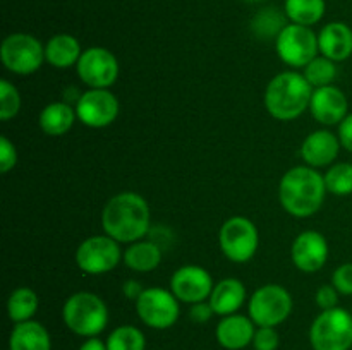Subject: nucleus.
<instances>
[{
    "label": "nucleus",
    "mask_w": 352,
    "mask_h": 350,
    "mask_svg": "<svg viewBox=\"0 0 352 350\" xmlns=\"http://www.w3.org/2000/svg\"><path fill=\"white\" fill-rule=\"evenodd\" d=\"M102 226L117 242H138L150 230V206L136 192H120L105 205Z\"/></svg>",
    "instance_id": "1"
},
{
    "label": "nucleus",
    "mask_w": 352,
    "mask_h": 350,
    "mask_svg": "<svg viewBox=\"0 0 352 350\" xmlns=\"http://www.w3.org/2000/svg\"><path fill=\"white\" fill-rule=\"evenodd\" d=\"M327 185L323 175L313 167H294L285 172L278 185V198L287 213L298 218L311 216L325 201Z\"/></svg>",
    "instance_id": "2"
},
{
    "label": "nucleus",
    "mask_w": 352,
    "mask_h": 350,
    "mask_svg": "<svg viewBox=\"0 0 352 350\" xmlns=\"http://www.w3.org/2000/svg\"><path fill=\"white\" fill-rule=\"evenodd\" d=\"M313 86L305 74L287 71L275 75L265 91V106L278 120H294L309 108Z\"/></svg>",
    "instance_id": "3"
},
{
    "label": "nucleus",
    "mask_w": 352,
    "mask_h": 350,
    "mask_svg": "<svg viewBox=\"0 0 352 350\" xmlns=\"http://www.w3.org/2000/svg\"><path fill=\"white\" fill-rule=\"evenodd\" d=\"M62 319L72 333L93 338L109 325V309L96 294L78 292L65 301Z\"/></svg>",
    "instance_id": "4"
},
{
    "label": "nucleus",
    "mask_w": 352,
    "mask_h": 350,
    "mask_svg": "<svg viewBox=\"0 0 352 350\" xmlns=\"http://www.w3.org/2000/svg\"><path fill=\"white\" fill-rule=\"evenodd\" d=\"M313 350H351L352 314L346 309H327L316 316L309 328Z\"/></svg>",
    "instance_id": "5"
},
{
    "label": "nucleus",
    "mask_w": 352,
    "mask_h": 350,
    "mask_svg": "<svg viewBox=\"0 0 352 350\" xmlns=\"http://www.w3.org/2000/svg\"><path fill=\"white\" fill-rule=\"evenodd\" d=\"M248 309L254 325L275 328L291 316L292 297L282 285L268 283L251 295Z\"/></svg>",
    "instance_id": "6"
},
{
    "label": "nucleus",
    "mask_w": 352,
    "mask_h": 350,
    "mask_svg": "<svg viewBox=\"0 0 352 350\" xmlns=\"http://www.w3.org/2000/svg\"><path fill=\"white\" fill-rule=\"evenodd\" d=\"M220 249L232 263H248L260 246L258 229L244 216H232L222 225L219 233Z\"/></svg>",
    "instance_id": "7"
},
{
    "label": "nucleus",
    "mask_w": 352,
    "mask_h": 350,
    "mask_svg": "<svg viewBox=\"0 0 352 350\" xmlns=\"http://www.w3.org/2000/svg\"><path fill=\"white\" fill-rule=\"evenodd\" d=\"M275 48L278 57L291 67H306L316 54L318 48V36L309 26L301 24H287L275 38Z\"/></svg>",
    "instance_id": "8"
},
{
    "label": "nucleus",
    "mask_w": 352,
    "mask_h": 350,
    "mask_svg": "<svg viewBox=\"0 0 352 350\" xmlns=\"http://www.w3.org/2000/svg\"><path fill=\"white\" fill-rule=\"evenodd\" d=\"M0 57L10 72L28 75L36 72L43 64L45 47L31 34L14 33L2 41Z\"/></svg>",
    "instance_id": "9"
},
{
    "label": "nucleus",
    "mask_w": 352,
    "mask_h": 350,
    "mask_svg": "<svg viewBox=\"0 0 352 350\" xmlns=\"http://www.w3.org/2000/svg\"><path fill=\"white\" fill-rule=\"evenodd\" d=\"M141 321L155 329H167L179 319V299L165 288H144L136 301Z\"/></svg>",
    "instance_id": "10"
},
{
    "label": "nucleus",
    "mask_w": 352,
    "mask_h": 350,
    "mask_svg": "<svg viewBox=\"0 0 352 350\" xmlns=\"http://www.w3.org/2000/svg\"><path fill=\"white\" fill-rule=\"evenodd\" d=\"M122 259L119 242L110 235H95L79 244L76 263L88 275H103L112 271Z\"/></svg>",
    "instance_id": "11"
},
{
    "label": "nucleus",
    "mask_w": 352,
    "mask_h": 350,
    "mask_svg": "<svg viewBox=\"0 0 352 350\" xmlns=\"http://www.w3.org/2000/svg\"><path fill=\"white\" fill-rule=\"evenodd\" d=\"M76 69L81 81L91 89H107L119 75V62L116 55L102 47H91L82 51Z\"/></svg>",
    "instance_id": "12"
},
{
    "label": "nucleus",
    "mask_w": 352,
    "mask_h": 350,
    "mask_svg": "<svg viewBox=\"0 0 352 350\" xmlns=\"http://www.w3.org/2000/svg\"><path fill=\"white\" fill-rule=\"evenodd\" d=\"M76 115L85 126L102 129L110 126L119 115V102L109 89H89L79 96Z\"/></svg>",
    "instance_id": "13"
},
{
    "label": "nucleus",
    "mask_w": 352,
    "mask_h": 350,
    "mask_svg": "<svg viewBox=\"0 0 352 350\" xmlns=\"http://www.w3.org/2000/svg\"><path fill=\"white\" fill-rule=\"evenodd\" d=\"M213 287L215 285L208 271L195 264L179 268L170 278L172 294L181 302H188V304L206 301L212 295Z\"/></svg>",
    "instance_id": "14"
},
{
    "label": "nucleus",
    "mask_w": 352,
    "mask_h": 350,
    "mask_svg": "<svg viewBox=\"0 0 352 350\" xmlns=\"http://www.w3.org/2000/svg\"><path fill=\"white\" fill-rule=\"evenodd\" d=\"M296 268L305 273H315L325 266L329 259V242L316 230H308L296 237L291 249Z\"/></svg>",
    "instance_id": "15"
},
{
    "label": "nucleus",
    "mask_w": 352,
    "mask_h": 350,
    "mask_svg": "<svg viewBox=\"0 0 352 350\" xmlns=\"http://www.w3.org/2000/svg\"><path fill=\"white\" fill-rule=\"evenodd\" d=\"M311 115L323 126H336L347 117V98L336 86H323L313 89L309 102Z\"/></svg>",
    "instance_id": "16"
},
{
    "label": "nucleus",
    "mask_w": 352,
    "mask_h": 350,
    "mask_svg": "<svg viewBox=\"0 0 352 350\" xmlns=\"http://www.w3.org/2000/svg\"><path fill=\"white\" fill-rule=\"evenodd\" d=\"M253 319L243 314L223 316L222 321L217 325L215 336L217 342L227 350H243L254 338Z\"/></svg>",
    "instance_id": "17"
},
{
    "label": "nucleus",
    "mask_w": 352,
    "mask_h": 350,
    "mask_svg": "<svg viewBox=\"0 0 352 350\" xmlns=\"http://www.w3.org/2000/svg\"><path fill=\"white\" fill-rule=\"evenodd\" d=\"M340 141L330 130H316L305 139L301 146V156L309 167H325L337 158Z\"/></svg>",
    "instance_id": "18"
},
{
    "label": "nucleus",
    "mask_w": 352,
    "mask_h": 350,
    "mask_svg": "<svg viewBox=\"0 0 352 350\" xmlns=\"http://www.w3.org/2000/svg\"><path fill=\"white\" fill-rule=\"evenodd\" d=\"M318 48L330 60H346L352 55V30L339 21L327 24L318 34Z\"/></svg>",
    "instance_id": "19"
},
{
    "label": "nucleus",
    "mask_w": 352,
    "mask_h": 350,
    "mask_svg": "<svg viewBox=\"0 0 352 350\" xmlns=\"http://www.w3.org/2000/svg\"><path fill=\"white\" fill-rule=\"evenodd\" d=\"M246 301V287L237 278H226L213 287L210 305L219 316L236 314Z\"/></svg>",
    "instance_id": "20"
},
{
    "label": "nucleus",
    "mask_w": 352,
    "mask_h": 350,
    "mask_svg": "<svg viewBox=\"0 0 352 350\" xmlns=\"http://www.w3.org/2000/svg\"><path fill=\"white\" fill-rule=\"evenodd\" d=\"M9 350H52L50 335L41 323H17L9 336Z\"/></svg>",
    "instance_id": "21"
},
{
    "label": "nucleus",
    "mask_w": 352,
    "mask_h": 350,
    "mask_svg": "<svg viewBox=\"0 0 352 350\" xmlns=\"http://www.w3.org/2000/svg\"><path fill=\"white\" fill-rule=\"evenodd\" d=\"M81 55V45L71 34H55L45 45V60L57 69H67L71 65H78Z\"/></svg>",
    "instance_id": "22"
},
{
    "label": "nucleus",
    "mask_w": 352,
    "mask_h": 350,
    "mask_svg": "<svg viewBox=\"0 0 352 350\" xmlns=\"http://www.w3.org/2000/svg\"><path fill=\"white\" fill-rule=\"evenodd\" d=\"M76 110L64 102L48 103L40 113V127L48 136H62L72 127L76 120Z\"/></svg>",
    "instance_id": "23"
},
{
    "label": "nucleus",
    "mask_w": 352,
    "mask_h": 350,
    "mask_svg": "<svg viewBox=\"0 0 352 350\" xmlns=\"http://www.w3.org/2000/svg\"><path fill=\"white\" fill-rule=\"evenodd\" d=\"M124 263L127 268L141 273H148L162 263V250L155 242L138 240L124 250Z\"/></svg>",
    "instance_id": "24"
},
{
    "label": "nucleus",
    "mask_w": 352,
    "mask_h": 350,
    "mask_svg": "<svg viewBox=\"0 0 352 350\" xmlns=\"http://www.w3.org/2000/svg\"><path fill=\"white\" fill-rule=\"evenodd\" d=\"M325 0H285V16L294 24L309 26L320 23L325 16Z\"/></svg>",
    "instance_id": "25"
},
{
    "label": "nucleus",
    "mask_w": 352,
    "mask_h": 350,
    "mask_svg": "<svg viewBox=\"0 0 352 350\" xmlns=\"http://www.w3.org/2000/svg\"><path fill=\"white\" fill-rule=\"evenodd\" d=\"M38 305H40V301H38L36 292L28 287L16 288L7 301V312H9L10 321H14L16 325L30 321L36 314Z\"/></svg>",
    "instance_id": "26"
},
{
    "label": "nucleus",
    "mask_w": 352,
    "mask_h": 350,
    "mask_svg": "<svg viewBox=\"0 0 352 350\" xmlns=\"http://www.w3.org/2000/svg\"><path fill=\"white\" fill-rule=\"evenodd\" d=\"M144 347H146V338L143 331L131 325L119 326L107 338L109 350H144Z\"/></svg>",
    "instance_id": "27"
},
{
    "label": "nucleus",
    "mask_w": 352,
    "mask_h": 350,
    "mask_svg": "<svg viewBox=\"0 0 352 350\" xmlns=\"http://www.w3.org/2000/svg\"><path fill=\"white\" fill-rule=\"evenodd\" d=\"M305 78L308 79V82L315 89L323 88V86H330L333 82V79L337 78L336 62L323 57V55L322 57H315L305 67Z\"/></svg>",
    "instance_id": "28"
},
{
    "label": "nucleus",
    "mask_w": 352,
    "mask_h": 350,
    "mask_svg": "<svg viewBox=\"0 0 352 350\" xmlns=\"http://www.w3.org/2000/svg\"><path fill=\"white\" fill-rule=\"evenodd\" d=\"M327 191L336 196L352 194V163H336L323 175Z\"/></svg>",
    "instance_id": "29"
},
{
    "label": "nucleus",
    "mask_w": 352,
    "mask_h": 350,
    "mask_svg": "<svg viewBox=\"0 0 352 350\" xmlns=\"http://www.w3.org/2000/svg\"><path fill=\"white\" fill-rule=\"evenodd\" d=\"M285 26L287 24L284 23V16L275 9L261 10L253 19V31L263 38H277Z\"/></svg>",
    "instance_id": "30"
},
{
    "label": "nucleus",
    "mask_w": 352,
    "mask_h": 350,
    "mask_svg": "<svg viewBox=\"0 0 352 350\" xmlns=\"http://www.w3.org/2000/svg\"><path fill=\"white\" fill-rule=\"evenodd\" d=\"M21 108V96L19 91L14 84L2 79L0 81V119L6 120L14 119Z\"/></svg>",
    "instance_id": "31"
},
{
    "label": "nucleus",
    "mask_w": 352,
    "mask_h": 350,
    "mask_svg": "<svg viewBox=\"0 0 352 350\" xmlns=\"http://www.w3.org/2000/svg\"><path fill=\"white\" fill-rule=\"evenodd\" d=\"M254 350H277L278 349V333L270 326H260L254 331L253 338Z\"/></svg>",
    "instance_id": "32"
},
{
    "label": "nucleus",
    "mask_w": 352,
    "mask_h": 350,
    "mask_svg": "<svg viewBox=\"0 0 352 350\" xmlns=\"http://www.w3.org/2000/svg\"><path fill=\"white\" fill-rule=\"evenodd\" d=\"M332 285L339 290V294L352 295V263L342 264L333 271Z\"/></svg>",
    "instance_id": "33"
},
{
    "label": "nucleus",
    "mask_w": 352,
    "mask_h": 350,
    "mask_svg": "<svg viewBox=\"0 0 352 350\" xmlns=\"http://www.w3.org/2000/svg\"><path fill=\"white\" fill-rule=\"evenodd\" d=\"M17 163V151L16 146L7 139L6 136L0 137V172L7 174L12 170Z\"/></svg>",
    "instance_id": "34"
},
{
    "label": "nucleus",
    "mask_w": 352,
    "mask_h": 350,
    "mask_svg": "<svg viewBox=\"0 0 352 350\" xmlns=\"http://www.w3.org/2000/svg\"><path fill=\"white\" fill-rule=\"evenodd\" d=\"M315 301L316 304H318V307L323 309V311L337 307V302H339V290H337L333 285H322V287L316 290Z\"/></svg>",
    "instance_id": "35"
},
{
    "label": "nucleus",
    "mask_w": 352,
    "mask_h": 350,
    "mask_svg": "<svg viewBox=\"0 0 352 350\" xmlns=\"http://www.w3.org/2000/svg\"><path fill=\"white\" fill-rule=\"evenodd\" d=\"M213 314H215V311L212 309L210 302L206 304L205 301L196 302V304H192V307L189 309V318H191L195 323H199V325L210 321Z\"/></svg>",
    "instance_id": "36"
},
{
    "label": "nucleus",
    "mask_w": 352,
    "mask_h": 350,
    "mask_svg": "<svg viewBox=\"0 0 352 350\" xmlns=\"http://www.w3.org/2000/svg\"><path fill=\"white\" fill-rule=\"evenodd\" d=\"M339 141L340 146L352 153V113L339 124Z\"/></svg>",
    "instance_id": "37"
},
{
    "label": "nucleus",
    "mask_w": 352,
    "mask_h": 350,
    "mask_svg": "<svg viewBox=\"0 0 352 350\" xmlns=\"http://www.w3.org/2000/svg\"><path fill=\"white\" fill-rule=\"evenodd\" d=\"M122 290H124V295H126L127 299H133V301H138V297L143 294L141 283H140V281H136V280H127L126 283H124Z\"/></svg>",
    "instance_id": "38"
},
{
    "label": "nucleus",
    "mask_w": 352,
    "mask_h": 350,
    "mask_svg": "<svg viewBox=\"0 0 352 350\" xmlns=\"http://www.w3.org/2000/svg\"><path fill=\"white\" fill-rule=\"evenodd\" d=\"M79 350H109V349H107V343H103L102 340L93 336V338L86 340V342L79 347Z\"/></svg>",
    "instance_id": "39"
},
{
    "label": "nucleus",
    "mask_w": 352,
    "mask_h": 350,
    "mask_svg": "<svg viewBox=\"0 0 352 350\" xmlns=\"http://www.w3.org/2000/svg\"><path fill=\"white\" fill-rule=\"evenodd\" d=\"M246 2H261V0H246Z\"/></svg>",
    "instance_id": "40"
}]
</instances>
